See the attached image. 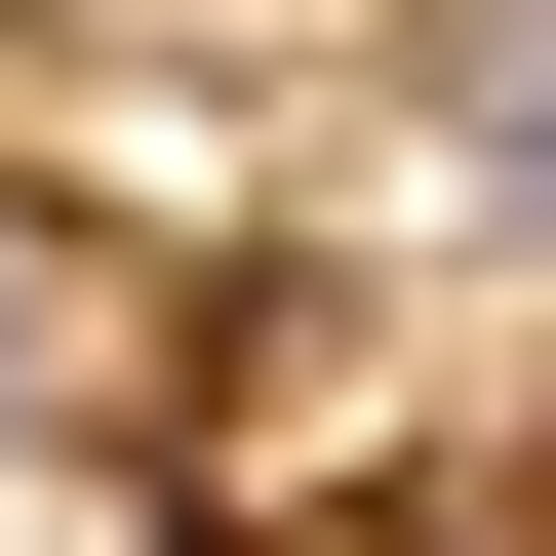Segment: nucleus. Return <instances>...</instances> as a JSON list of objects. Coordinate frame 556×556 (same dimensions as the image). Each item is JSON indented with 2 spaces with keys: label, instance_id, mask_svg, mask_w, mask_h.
Returning a JSON list of instances; mask_svg holds the SVG:
<instances>
[{
  "label": "nucleus",
  "instance_id": "1",
  "mask_svg": "<svg viewBox=\"0 0 556 556\" xmlns=\"http://www.w3.org/2000/svg\"><path fill=\"white\" fill-rule=\"evenodd\" d=\"M397 80H438V160L517 199V278H556V0H438V40H397Z\"/></svg>",
  "mask_w": 556,
  "mask_h": 556
},
{
  "label": "nucleus",
  "instance_id": "2",
  "mask_svg": "<svg viewBox=\"0 0 556 556\" xmlns=\"http://www.w3.org/2000/svg\"><path fill=\"white\" fill-rule=\"evenodd\" d=\"M0 438H40V239H0Z\"/></svg>",
  "mask_w": 556,
  "mask_h": 556
}]
</instances>
